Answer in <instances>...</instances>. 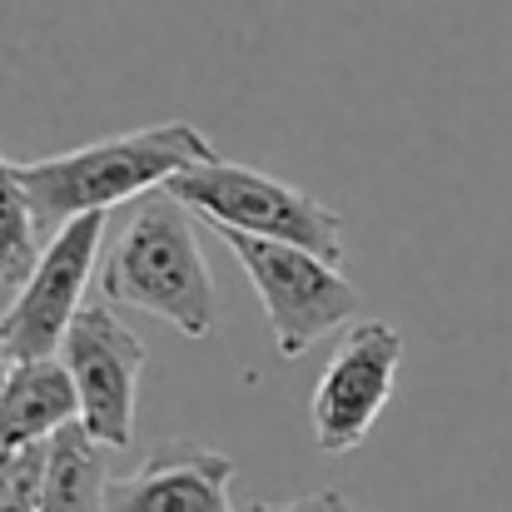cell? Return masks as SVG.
<instances>
[{"label":"cell","mask_w":512,"mask_h":512,"mask_svg":"<svg viewBox=\"0 0 512 512\" xmlns=\"http://www.w3.org/2000/svg\"><path fill=\"white\" fill-rule=\"evenodd\" d=\"M100 244H105V209L80 214L45 239L35 269L20 279L10 309L0 314V343L10 358L60 353L75 314L85 309V284L95 274Z\"/></svg>","instance_id":"cell-5"},{"label":"cell","mask_w":512,"mask_h":512,"mask_svg":"<svg viewBox=\"0 0 512 512\" xmlns=\"http://www.w3.org/2000/svg\"><path fill=\"white\" fill-rule=\"evenodd\" d=\"M239 269L249 274L279 358H304L334 329L358 319V289L343 279V264L284 239H259L244 229H214Z\"/></svg>","instance_id":"cell-3"},{"label":"cell","mask_w":512,"mask_h":512,"mask_svg":"<svg viewBox=\"0 0 512 512\" xmlns=\"http://www.w3.org/2000/svg\"><path fill=\"white\" fill-rule=\"evenodd\" d=\"M100 289L110 304L155 314L184 339L214 334V279L194 239V209L155 189L135 204L130 224L105 254Z\"/></svg>","instance_id":"cell-2"},{"label":"cell","mask_w":512,"mask_h":512,"mask_svg":"<svg viewBox=\"0 0 512 512\" xmlns=\"http://www.w3.org/2000/svg\"><path fill=\"white\" fill-rule=\"evenodd\" d=\"M110 453L85 423H70L50 438L45 463V493L40 512H105L110 493Z\"/></svg>","instance_id":"cell-10"},{"label":"cell","mask_w":512,"mask_h":512,"mask_svg":"<svg viewBox=\"0 0 512 512\" xmlns=\"http://www.w3.org/2000/svg\"><path fill=\"white\" fill-rule=\"evenodd\" d=\"M0 289H5V284H0Z\"/></svg>","instance_id":"cell-16"},{"label":"cell","mask_w":512,"mask_h":512,"mask_svg":"<svg viewBox=\"0 0 512 512\" xmlns=\"http://www.w3.org/2000/svg\"><path fill=\"white\" fill-rule=\"evenodd\" d=\"M249 512H358L343 493L324 488V493H309V498H284V503H254Z\"/></svg>","instance_id":"cell-13"},{"label":"cell","mask_w":512,"mask_h":512,"mask_svg":"<svg viewBox=\"0 0 512 512\" xmlns=\"http://www.w3.org/2000/svg\"><path fill=\"white\" fill-rule=\"evenodd\" d=\"M40 249H45V229L35 219L30 189L20 179V165L5 160V150H0V284L20 289V279L35 269Z\"/></svg>","instance_id":"cell-11"},{"label":"cell","mask_w":512,"mask_h":512,"mask_svg":"<svg viewBox=\"0 0 512 512\" xmlns=\"http://www.w3.org/2000/svg\"><path fill=\"white\" fill-rule=\"evenodd\" d=\"M10 363H15V358H10V353H5V343H0V393H5V378H10Z\"/></svg>","instance_id":"cell-14"},{"label":"cell","mask_w":512,"mask_h":512,"mask_svg":"<svg viewBox=\"0 0 512 512\" xmlns=\"http://www.w3.org/2000/svg\"><path fill=\"white\" fill-rule=\"evenodd\" d=\"M398 368H403V339L383 319H358L339 339L309 403L314 443L329 458L353 453L373 433V423L398 393Z\"/></svg>","instance_id":"cell-7"},{"label":"cell","mask_w":512,"mask_h":512,"mask_svg":"<svg viewBox=\"0 0 512 512\" xmlns=\"http://www.w3.org/2000/svg\"><path fill=\"white\" fill-rule=\"evenodd\" d=\"M45 463H50V443L10 453V468H5V483H0V512H40Z\"/></svg>","instance_id":"cell-12"},{"label":"cell","mask_w":512,"mask_h":512,"mask_svg":"<svg viewBox=\"0 0 512 512\" xmlns=\"http://www.w3.org/2000/svg\"><path fill=\"white\" fill-rule=\"evenodd\" d=\"M165 189L174 199H184L209 229H244L259 239L304 244V249L343 264V214L329 209L324 199L274 179V174L214 155L204 165H189L184 174H174Z\"/></svg>","instance_id":"cell-4"},{"label":"cell","mask_w":512,"mask_h":512,"mask_svg":"<svg viewBox=\"0 0 512 512\" xmlns=\"http://www.w3.org/2000/svg\"><path fill=\"white\" fill-rule=\"evenodd\" d=\"M214 155L219 150L209 145L204 130L170 120V125H145V130H130V135L80 145V150L25 160L20 179H25L35 219H40V229L50 239L70 219L145 199V194L165 189L174 174H184L189 165H204Z\"/></svg>","instance_id":"cell-1"},{"label":"cell","mask_w":512,"mask_h":512,"mask_svg":"<svg viewBox=\"0 0 512 512\" xmlns=\"http://www.w3.org/2000/svg\"><path fill=\"white\" fill-rule=\"evenodd\" d=\"M5 468H10V453L0 448V483H5Z\"/></svg>","instance_id":"cell-15"},{"label":"cell","mask_w":512,"mask_h":512,"mask_svg":"<svg viewBox=\"0 0 512 512\" xmlns=\"http://www.w3.org/2000/svg\"><path fill=\"white\" fill-rule=\"evenodd\" d=\"M120 304H85L60 343V358L80 393V423L115 453L135 443V398L145 373V343L115 314Z\"/></svg>","instance_id":"cell-6"},{"label":"cell","mask_w":512,"mask_h":512,"mask_svg":"<svg viewBox=\"0 0 512 512\" xmlns=\"http://www.w3.org/2000/svg\"><path fill=\"white\" fill-rule=\"evenodd\" d=\"M234 453L199 443H160L135 473L110 478L105 512H234Z\"/></svg>","instance_id":"cell-8"},{"label":"cell","mask_w":512,"mask_h":512,"mask_svg":"<svg viewBox=\"0 0 512 512\" xmlns=\"http://www.w3.org/2000/svg\"><path fill=\"white\" fill-rule=\"evenodd\" d=\"M80 423V393L60 353L15 358L5 393H0V448H35L50 443L60 428Z\"/></svg>","instance_id":"cell-9"}]
</instances>
